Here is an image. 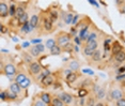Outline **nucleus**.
<instances>
[{
    "label": "nucleus",
    "mask_w": 125,
    "mask_h": 106,
    "mask_svg": "<svg viewBox=\"0 0 125 106\" xmlns=\"http://www.w3.org/2000/svg\"><path fill=\"white\" fill-rule=\"evenodd\" d=\"M18 23H19V24H21V25L27 24V23H28V13H27V12L25 13L24 15L21 17V18L18 19Z\"/></svg>",
    "instance_id": "nucleus-32"
},
{
    "label": "nucleus",
    "mask_w": 125,
    "mask_h": 106,
    "mask_svg": "<svg viewBox=\"0 0 125 106\" xmlns=\"http://www.w3.org/2000/svg\"><path fill=\"white\" fill-rule=\"evenodd\" d=\"M94 41H97V32L93 31V32H91L89 34V36H88L86 43H91V42H94Z\"/></svg>",
    "instance_id": "nucleus-20"
},
{
    "label": "nucleus",
    "mask_w": 125,
    "mask_h": 106,
    "mask_svg": "<svg viewBox=\"0 0 125 106\" xmlns=\"http://www.w3.org/2000/svg\"><path fill=\"white\" fill-rule=\"evenodd\" d=\"M122 45L120 44L119 42H115L113 43V45H112V48H111V50H112V54L113 55H116V54H119L120 51H122Z\"/></svg>",
    "instance_id": "nucleus-14"
},
{
    "label": "nucleus",
    "mask_w": 125,
    "mask_h": 106,
    "mask_svg": "<svg viewBox=\"0 0 125 106\" xmlns=\"http://www.w3.org/2000/svg\"><path fill=\"white\" fill-rule=\"evenodd\" d=\"M69 68H70V70L76 72V71H78L80 69V64H79V62L77 60H71L69 62Z\"/></svg>",
    "instance_id": "nucleus-12"
},
{
    "label": "nucleus",
    "mask_w": 125,
    "mask_h": 106,
    "mask_svg": "<svg viewBox=\"0 0 125 106\" xmlns=\"http://www.w3.org/2000/svg\"><path fill=\"white\" fill-rule=\"evenodd\" d=\"M95 106H106V105H105L103 102H98V103H96Z\"/></svg>",
    "instance_id": "nucleus-51"
},
{
    "label": "nucleus",
    "mask_w": 125,
    "mask_h": 106,
    "mask_svg": "<svg viewBox=\"0 0 125 106\" xmlns=\"http://www.w3.org/2000/svg\"><path fill=\"white\" fill-rule=\"evenodd\" d=\"M73 18H74L73 14H72V13H67V15H65V17H64V23H65V24H66V25L72 24Z\"/></svg>",
    "instance_id": "nucleus-30"
},
{
    "label": "nucleus",
    "mask_w": 125,
    "mask_h": 106,
    "mask_svg": "<svg viewBox=\"0 0 125 106\" xmlns=\"http://www.w3.org/2000/svg\"><path fill=\"white\" fill-rule=\"evenodd\" d=\"M26 13V11H25V9L22 7H17V9H16V14H15V17L17 18V21L21 17L24 15V14Z\"/></svg>",
    "instance_id": "nucleus-22"
},
{
    "label": "nucleus",
    "mask_w": 125,
    "mask_h": 106,
    "mask_svg": "<svg viewBox=\"0 0 125 106\" xmlns=\"http://www.w3.org/2000/svg\"><path fill=\"white\" fill-rule=\"evenodd\" d=\"M92 84V82H91V79H89V78H87V79H84V81H82V82H81V88H86L88 85H91Z\"/></svg>",
    "instance_id": "nucleus-37"
},
{
    "label": "nucleus",
    "mask_w": 125,
    "mask_h": 106,
    "mask_svg": "<svg viewBox=\"0 0 125 106\" xmlns=\"http://www.w3.org/2000/svg\"><path fill=\"white\" fill-rule=\"evenodd\" d=\"M5 32H7V28L3 25H1V33H5Z\"/></svg>",
    "instance_id": "nucleus-49"
},
{
    "label": "nucleus",
    "mask_w": 125,
    "mask_h": 106,
    "mask_svg": "<svg viewBox=\"0 0 125 106\" xmlns=\"http://www.w3.org/2000/svg\"><path fill=\"white\" fill-rule=\"evenodd\" d=\"M36 46V48H38V49L40 50V53H44L45 51V48H46V46H45V45H43L41 43V44H38V45H35Z\"/></svg>",
    "instance_id": "nucleus-38"
},
{
    "label": "nucleus",
    "mask_w": 125,
    "mask_h": 106,
    "mask_svg": "<svg viewBox=\"0 0 125 106\" xmlns=\"http://www.w3.org/2000/svg\"><path fill=\"white\" fill-rule=\"evenodd\" d=\"M5 92H7V99H8V100H11V101H15L16 99H18V95H17V94L12 92L11 90H7Z\"/></svg>",
    "instance_id": "nucleus-21"
},
{
    "label": "nucleus",
    "mask_w": 125,
    "mask_h": 106,
    "mask_svg": "<svg viewBox=\"0 0 125 106\" xmlns=\"http://www.w3.org/2000/svg\"><path fill=\"white\" fill-rule=\"evenodd\" d=\"M41 42H42V40L41 39H36V40H31V43L32 44H41Z\"/></svg>",
    "instance_id": "nucleus-47"
},
{
    "label": "nucleus",
    "mask_w": 125,
    "mask_h": 106,
    "mask_svg": "<svg viewBox=\"0 0 125 106\" xmlns=\"http://www.w3.org/2000/svg\"><path fill=\"white\" fill-rule=\"evenodd\" d=\"M22 56H24V59H26V61L28 62V63H32V58H33V57L32 56H31V55H29V54H28V53H22Z\"/></svg>",
    "instance_id": "nucleus-34"
},
{
    "label": "nucleus",
    "mask_w": 125,
    "mask_h": 106,
    "mask_svg": "<svg viewBox=\"0 0 125 106\" xmlns=\"http://www.w3.org/2000/svg\"><path fill=\"white\" fill-rule=\"evenodd\" d=\"M65 79H66V82H69V84H73V82H77L78 74L77 73H72V74H70V75L67 76Z\"/></svg>",
    "instance_id": "nucleus-16"
},
{
    "label": "nucleus",
    "mask_w": 125,
    "mask_h": 106,
    "mask_svg": "<svg viewBox=\"0 0 125 106\" xmlns=\"http://www.w3.org/2000/svg\"><path fill=\"white\" fill-rule=\"evenodd\" d=\"M91 58H92V60H93L94 62L101 61V60H102V51L99 50V49H97V50H96L95 53L92 55V57H91Z\"/></svg>",
    "instance_id": "nucleus-19"
},
{
    "label": "nucleus",
    "mask_w": 125,
    "mask_h": 106,
    "mask_svg": "<svg viewBox=\"0 0 125 106\" xmlns=\"http://www.w3.org/2000/svg\"><path fill=\"white\" fill-rule=\"evenodd\" d=\"M21 33H24V34H27V33H29L31 30H32V28H31V26L29 24V22L27 23V24H25V25H22V27H21Z\"/></svg>",
    "instance_id": "nucleus-23"
},
{
    "label": "nucleus",
    "mask_w": 125,
    "mask_h": 106,
    "mask_svg": "<svg viewBox=\"0 0 125 106\" xmlns=\"http://www.w3.org/2000/svg\"><path fill=\"white\" fill-rule=\"evenodd\" d=\"M28 70H29V72H30L31 75L35 76V75H39V74L41 73L42 68H41V64H40L39 62L33 61L32 63L29 64V67H28Z\"/></svg>",
    "instance_id": "nucleus-5"
},
{
    "label": "nucleus",
    "mask_w": 125,
    "mask_h": 106,
    "mask_svg": "<svg viewBox=\"0 0 125 106\" xmlns=\"http://www.w3.org/2000/svg\"><path fill=\"white\" fill-rule=\"evenodd\" d=\"M57 18H58V13L56 12V11H52L49 14V19L52 23H55L57 21Z\"/></svg>",
    "instance_id": "nucleus-33"
},
{
    "label": "nucleus",
    "mask_w": 125,
    "mask_h": 106,
    "mask_svg": "<svg viewBox=\"0 0 125 106\" xmlns=\"http://www.w3.org/2000/svg\"><path fill=\"white\" fill-rule=\"evenodd\" d=\"M41 82H42V85H43V86H45V87H48V86H50V85L53 84L55 78H53L52 74H49V75L45 76L43 79H41Z\"/></svg>",
    "instance_id": "nucleus-8"
},
{
    "label": "nucleus",
    "mask_w": 125,
    "mask_h": 106,
    "mask_svg": "<svg viewBox=\"0 0 125 106\" xmlns=\"http://www.w3.org/2000/svg\"><path fill=\"white\" fill-rule=\"evenodd\" d=\"M18 85L21 87V89H27V88L31 85V81H30V79L27 77V78L25 79V81H22V82H21V84H18Z\"/></svg>",
    "instance_id": "nucleus-28"
},
{
    "label": "nucleus",
    "mask_w": 125,
    "mask_h": 106,
    "mask_svg": "<svg viewBox=\"0 0 125 106\" xmlns=\"http://www.w3.org/2000/svg\"><path fill=\"white\" fill-rule=\"evenodd\" d=\"M73 49H74V46L72 44H69V45H66L64 48H62V50H63V51H71Z\"/></svg>",
    "instance_id": "nucleus-42"
},
{
    "label": "nucleus",
    "mask_w": 125,
    "mask_h": 106,
    "mask_svg": "<svg viewBox=\"0 0 125 106\" xmlns=\"http://www.w3.org/2000/svg\"><path fill=\"white\" fill-rule=\"evenodd\" d=\"M41 100L43 101L44 103H46V104L48 105V104H52V98L50 96V94L49 93H47V92H42L41 93Z\"/></svg>",
    "instance_id": "nucleus-10"
},
{
    "label": "nucleus",
    "mask_w": 125,
    "mask_h": 106,
    "mask_svg": "<svg viewBox=\"0 0 125 106\" xmlns=\"http://www.w3.org/2000/svg\"><path fill=\"white\" fill-rule=\"evenodd\" d=\"M9 90H11V91H12V92H14V93H16L17 95H21V92H22L21 87L17 84V82H12V84L10 85Z\"/></svg>",
    "instance_id": "nucleus-9"
},
{
    "label": "nucleus",
    "mask_w": 125,
    "mask_h": 106,
    "mask_svg": "<svg viewBox=\"0 0 125 106\" xmlns=\"http://www.w3.org/2000/svg\"><path fill=\"white\" fill-rule=\"evenodd\" d=\"M95 98H93V96H89V98L87 99V102H86V105L87 106H95L96 103H95Z\"/></svg>",
    "instance_id": "nucleus-31"
},
{
    "label": "nucleus",
    "mask_w": 125,
    "mask_h": 106,
    "mask_svg": "<svg viewBox=\"0 0 125 106\" xmlns=\"http://www.w3.org/2000/svg\"><path fill=\"white\" fill-rule=\"evenodd\" d=\"M26 78H27V76L25 75V73H19L15 77V82H17V84H21V82L22 81H25Z\"/></svg>",
    "instance_id": "nucleus-27"
},
{
    "label": "nucleus",
    "mask_w": 125,
    "mask_h": 106,
    "mask_svg": "<svg viewBox=\"0 0 125 106\" xmlns=\"http://www.w3.org/2000/svg\"><path fill=\"white\" fill-rule=\"evenodd\" d=\"M74 50H75V51H78L79 50V48H78L77 45H75V46H74Z\"/></svg>",
    "instance_id": "nucleus-53"
},
{
    "label": "nucleus",
    "mask_w": 125,
    "mask_h": 106,
    "mask_svg": "<svg viewBox=\"0 0 125 106\" xmlns=\"http://www.w3.org/2000/svg\"><path fill=\"white\" fill-rule=\"evenodd\" d=\"M115 106H125V98L115 102Z\"/></svg>",
    "instance_id": "nucleus-41"
},
{
    "label": "nucleus",
    "mask_w": 125,
    "mask_h": 106,
    "mask_svg": "<svg viewBox=\"0 0 125 106\" xmlns=\"http://www.w3.org/2000/svg\"><path fill=\"white\" fill-rule=\"evenodd\" d=\"M56 42H57V45H58V46H60L61 48H64L66 45L71 44L70 34H67L65 32H59L56 36Z\"/></svg>",
    "instance_id": "nucleus-2"
},
{
    "label": "nucleus",
    "mask_w": 125,
    "mask_h": 106,
    "mask_svg": "<svg viewBox=\"0 0 125 106\" xmlns=\"http://www.w3.org/2000/svg\"><path fill=\"white\" fill-rule=\"evenodd\" d=\"M63 73H64V76H65V78H66V77L69 76L70 74H72L73 72H72V70H70V69H69V70H63Z\"/></svg>",
    "instance_id": "nucleus-46"
},
{
    "label": "nucleus",
    "mask_w": 125,
    "mask_h": 106,
    "mask_svg": "<svg viewBox=\"0 0 125 106\" xmlns=\"http://www.w3.org/2000/svg\"><path fill=\"white\" fill-rule=\"evenodd\" d=\"M115 81L116 82H123V81H125V73L121 74V75H116L115 76Z\"/></svg>",
    "instance_id": "nucleus-39"
},
{
    "label": "nucleus",
    "mask_w": 125,
    "mask_h": 106,
    "mask_svg": "<svg viewBox=\"0 0 125 106\" xmlns=\"http://www.w3.org/2000/svg\"><path fill=\"white\" fill-rule=\"evenodd\" d=\"M90 3L91 4H93V5H95V7H98V4H97V2H96V1H93V0H90Z\"/></svg>",
    "instance_id": "nucleus-50"
},
{
    "label": "nucleus",
    "mask_w": 125,
    "mask_h": 106,
    "mask_svg": "<svg viewBox=\"0 0 125 106\" xmlns=\"http://www.w3.org/2000/svg\"><path fill=\"white\" fill-rule=\"evenodd\" d=\"M8 15H10V7H8L5 2L1 1L0 2V16L1 18H4Z\"/></svg>",
    "instance_id": "nucleus-7"
},
{
    "label": "nucleus",
    "mask_w": 125,
    "mask_h": 106,
    "mask_svg": "<svg viewBox=\"0 0 125 106\" xmlns=\"http://www.w3.org/2000/svg\"><path fill=\"white\" fill-rule=\"evenodd\" d=\"M0 98H1V101H5V100H7V92H5V91H1Z\"/></svg>",
    "instance_id": "nucleus-43"
},
{
    "label": "nucleus",
    "mask_w": 125,
    "mask_h": 106,
    "mask_svg": "<svg viewBox=\"0 0 125 106\" xmlns=\"http://www.w3.org/2000/svg\"><path fill=\"white\" fill-rule=\"evenodd\" d=\"M52 106H65V104L59 96H55L52 100Z\"/></svg>",
    "instance_id": "nucleus-17"
},
{
    "label": "nucleus",
    "mask_w": 125,
    "mask_h": 106,
    "mask_svg": "<svg viewBox=\"0 0 125 106\" xmlns=\"http://www.w3.org/2000/svg\"><path fill=\"white\" fill-rule=\"evenodd\" d=\"M124 98V92L122 90V88L118 87V86H115L110 89L109 93H108V101H119V100Z\"/></svg>",
    "instance_id": "nucleus-1"
},
{
    "label": "nucleus",
    "mask_w": 125,
    "mask_h": 106,
    "mask_svg": "<svg viewBox=\"0 0 125 106\" xmlns=\"http://www.w3.org/2000/svg\"><path fill=\"white\" fill-rule=\"evenodd\" d=\"M16 9H17V8H15V4H14V3L10 4V16H14V17H15Z\"/></svg>",
    "instance_id": "nucleus-35"
},
{
    "label": "nucleus",
    "mask_w": 125,
    "mask_h": 106,
    "mask_svg": "<svg viewBox=\"0 0 125 106\" xmlns=\"http://www.w3.org/2000/svg\"><path fill=\"white\" fill-rule=\"evenodd\" d=\"M89 94V91H88L87 88H80L78 91V95L79 98H86V96Z\"/></svg>",
    "instance_id": "nucleus-29"
},
{
    "label": "nucleus",
    "mask_w": 125,
    "mask_h": 106,
    "mask_svg": "<svg viewBox=\"0 0 125 106\" xmlns=\"http://www.w3.org/2000/svg\"><path fill=\"white\" fill-rule=\"evenodd\" d=\"M74 42H75L77 45H79V44H80V38H78V36H75V38H74Z\"/></svg>",
    "instance_id": "nucleus-48"
},
{
    "label": "nucleus",
    "mask_w": 125,
    "mask_h": 106,
    "mask_svg": "<svg viewBox=\"0 0 125 106\" xmlns=\"http://www.w3.org/2000/svg\"><path fill=\"white\" fill-rule=\"evenodd\" d=\"M28 46H29V43H28V42H24V43H22V47H28Z\"/></svg>",
    "instance_id": "nucleus-52"
},
{
    "label": "nucleus",
    "mask_w": 125,
    "mask_h": 106,
    "mask_svg": "<svg viewBox=\"0 0 125 106\" xmlns=\"http://www.w3.org/2000/svg\"><path fill=\"white\" fill-rule=\"evenodd\" d=\"M125 73V65L123 67H119V69L116 70V74L118 75H121V74H124Z\"/></svg>",
    "instance_id": "nucleus-40"
},
{
    "label": "nucleus",
    "mask_w": 125,
    "mask_h": 106,
    "mask_svg": "<svg viewBox=\"0 0 125 106\" xmlns=\"http://www.w3.org/2000/svg\"><path fill=\"white\" fill-rule=\"evenodd\" d=\"M62 48L60 46H58V45H55L52 49H50V55H52V56H58V55H60V54L62 53Z\"/></svg>",
    "instance_id": "nucleus-18"
},
{
    "label": "nucleus",
    "mask_w": 125,
    "mask_h": 106,
    "mask_svg": "<svg viewBox=\"0 0 125 106\" xmlns=\"http://www.w3.org/2000/svg\"><path fill=\"white\" fill-rule=\"evenodd\" d=\"M1 70L7 76H14L16 74V68L12 62H7L5 64L2 63Z\"/></svg>",
    "instance_id": "nucleus-4"
},
{
    "label": "nucleus",
    "mask_w": 125,
    "mask_h": 106,
    "mask_svg": "<svg viewBox=\"0 0 125 106\" xmlns=\"http://www.w3.org/2000/svg\"><path fill=\"white\" fill-rule=\"evenodd\" d=\"M78 18H79V15H76V16H74V18H73V22H72V25L74 26H77V23H78Z\"/></svg>",
    "instance_id": "nucleus-44"
},
{
    "label": "nucleus",
    "mask_w": 125,
    "mask_h": 106,
    "mask_svg": "<svg viewBox=\"0 0 125 106\" xmlns=\"http://www.w3.org/2000/svg\"><path fill=\"white\" fill-rule=\"evenodd\" d=\"M55 45H57V42H56V40H52V39H50V40H47L46 43H45V46H46V48H48V49H52V48L55 46Z\"/></svg>",
    "instance_id": "nucleus-26"
},
{
    "label": "nucleus",
    "mask_w": 125,
    "mask_h": 106,
    "mask_svg": "<svg viewBox=\"0 0 125 106\" xmlns=\"http://www.w3.org/2000/svg\"><path fill=\"white\" fill-rule=\"evenodd\" d=\"M97 47H98L97 41L86 43V45H84V47H83V55L87 57H92L93 54L97 50Z\"/></svg>",
    "instance_id": "nucleus-3"
},
{
    "label": "nucleus",
    "mask_w": 125,
    "mask_h": 106,
    "mask_svg": "<svg viewBox=\"0 0 125 106\" xmlns=\"http://www.w3.org/2000/svg\"><path fill=\"white\" fill-rule=\"evenodd\" d=\"M32 106H47V104L44 103L42 100H35L34 103L32 104Z\"/></svg>",
    "instance_id": "nucleus-36"
},
{
    "label": "nucleus",
    "mask_w": 125,
    "mask_h": 106,
    "mask_svg": "<svg viewBox=\"0 0 125 106\" xmlns=\"http://www.w3.org/2000/svg\"><path fill=\"white\" fill-rule=\"evenodd\" d=\"M29 54L32 57H35V58H36V57H39V55L41 53H40V50L36 48V46H33V47H30L29 48Z\"/></svg>",
    "instance_id": "nucleus-24"
},
{
    "label": "nucleus",
    "mask_w": 125,
    "mask_h": 106,
    "mask_svg": "<svg viewBox=\"0 0 125 106\" xmlns=\"http://www.w3.org/2000/svg\"><path fill=\"white\" fill-rule=\"evenodd\" d=\"M39 23H40V19H39V17L38 15H33L32 17L30 18V21H29V24L31 26V28H36L38 27V25H39Z\"/></svg>",
    "instance_id": "nucleus-15"
},
{
    "label": "nucleus",
    "mask_w": 125,
    "mask_h": 106,
    "mask_svg": "<svg viewBox=\"0 0 125 106\" xmlns=\"http://www.w3.org/2000/svg\"><path fill=\"white\" fill-rule=\"evenodd\" d=\"M105 95H106V90H105V88H99V90L97 91V93H96V99L102 100L105 98Z\"/></svg>",
    "instance_id": "nucleus-25"
},
{
    "label": "nucleus",
    "mask_w": 125,
    "mask_h": 106,
    "mask_svg": "<svg viewBox=\"0 0 125 106\" xmlns=\"http://www.w3.org/2000/svg\"><path fill=\"white\" fill-rule=\"evenodd\" d=\"M43 25H44V29L47 31H52V23L50 22L49 17H44L43 18Z\"/></svg>",
    "instance_id": "nucleus-11"
},
{
    "label": "nucleus",
    "mask_w": 125,
    "mask_h": 106,
    "mask_svg": "<svg viewBox=\"0 0 125 106\" xmlns=\"http://www.w3.org/2000/svg\"><path fill=\"white\" fill-rule=\"evenodd\" d=\"M115 60L116 61V63H122L125 61V51H120L119 54L115 55Z\"/></svg>",
    "instance_id": "nucleus-13"
},
{
    "label": "nucleus",
    "mask_w": 125,
    "mask_h": 106,
    "mask_svg": "<svg viewBox=\"0 0 125 106\" xmlns=\"http://www.w3.org/2000/svg\"><path fill=\"white\" fill-rule=\"evenodd\" d=\"M82 72L86 73V74H89V75H94V72H93V71H91V70H88V69H83V70H82Z\"/></svg>",
    "instance_id": "nucleus-45"
},
{
    "label": "nucleus",
    "mask_w": 125,
    "mask_h": 106,
    "mask_svg": "<svg viewBox=\"0 0 125 106\" xmlns=\"http://www.w3.org/2000/svg\"><path fill=\"white\" fill-rule=\"evenodd\" d=\"M59 98H60L62 101H63V103H64L65 105H71L73 103V101H74L72 94H70V93H67V92H62V93H60V94H59Z\"/></svg>",
    "instance_id": "nucleus-6"
}]
</instances>
